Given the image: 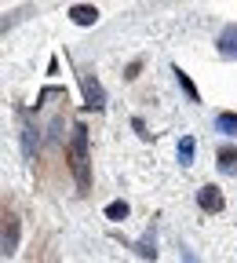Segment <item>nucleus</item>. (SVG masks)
Here are the masks:
<instances>
[{
    "instance_id": "f257e3e1",
    "label": "nucleus",
    "mask_w": 237,
    "mask_h": 263,
    "mask_svg": "<svg viewBox=\"0 0 237 263\" xmlns=\"http://www.w3.org/2000/svg\"><path fill=\"white\" fill-rule=\"evenodd\" d=\"M70 164H73V176L81 190H91V154H88V128L73 124V136H70Z\"/></svg>"
},
{
    "instance_id": "f03ea898",
    "label": "nucleus",
    "mask_w": 237,
    "mask_h": 263,
    "mask_svg": "<svg viewBox=\"0 0 237 263\" xmlns=\"http://www.w3.org/2000/svg\"><path fill=\"white\" fill-rule=\"evenodd\" d=\"M81 88H84L88 110H103V106H106V91H103V84H98L95 77H81Z\"/></svg>"
},
{
    "instance_id": "7ed1b4c3",
    "label": "nucleus",
    "mask_w": 237,
    "mask_h": 263,
    "mask_svg": "<svg viewBox=\"0 0 237 263\" xmlns=\"http://www.w3.org/2000/svg\"><path fill=\"white\" fill-rule=\"evenodd\" d=\"M197 205L205 209V212H219V209H223V194H219L215 186H201V190H197Z\"/></svg>"
},
{
    "instance_id": "20e7f679",
    "label": "nucleus",
    "mask_w": 237,
    "mask_h": 263,
    "mask_svg": "<svg viewBox=\"0 0 237 263\" xmlns=\"http://www.w3.org/2000/svg\"><path fill=\"white\" fill-rule=\"evenodd\" d=\"M219 55L223 59H237V26H226L219 33Z\"/></svg>"
},
{
    "instance_id": "39448f33",
    "label": "nucleus",
    "mask_w": 237,
    "mask_h": 263,
    "mask_svg": "<svg viewBox=\"0 0 237 263\" xmlns=\"http://www.w3.org/2000/svg\"><path fill=\"white\" fill-rule=\"evenodd\" d=\"M70 18H73L77 26H91V22L98 18V8H91V4H73V8H70Z\"/></svg>"
},
{
    "instance_id": "423d86ee",
    "label": "nucleus",
    "mask_w": 237,
    "mask_h": 263,
    "mask_svg": "<svg viewBox=\"0 0 237 263\" xmlns=\"http://www.w3.org/2000/svg\"><path fill=\"white\" fill-rule=\"evenodd\" d=\"M15 245H18V219L8 216V219H4V256H11Z\"/></svg>"
},
{
    "instance_id": "0eeeda50",
    "label": "nucleus",
    "mask_w": 237,
    "mask_h": 263,
    "mask_svg": "<svg viewBox=\"0 0 237 263\" xmlns=\"http://www.w3.org/2000/svg\"><path fill=\"white\" fill-rule=\"evenodd\" d=\"M219 168H223L226 176L237 172V150H233V146H223V150H219Z\"/></svg>"
},
{
    "instance_id": "6e6552de",
    "label": "nucleus",
    "mask_w": 237,
    "mask_h": 263,
    "mask_svg": "<svg viewBox=\"0 0 237 263\" xmlns=\"http://www.w3.org/2000/svg\"><path fill=\"white\" fill-rule=\"evenodd\" d=\"M215 128L223 136H237V114H219L215 117Z\"/></svg>"
},
{
    "instance_id": "1a4fd4ad",
    "label": "nucleus",
    "mask_w": 237,
    "mask_h": 263,
    "mask_svg": "<svg viewBox=\"0 0 237 263\" xmlns=\"http://www.w3.org/2000/svg\"><path fill=\"white\" fill-rule=\"evenodd\" d=\"M175 81H179V88H183V91L190 95V103H201V95H197V88H193V81H190V77H186V73L179 70V66H175Z\"/></svg>"
},
{
    "instance_id": "9d476101",
    "label": "nucleus",
    "mask_w": 237,
    "mask_h": 263,
    "mask_svg": "<svg viewBox=\"0 0 237 263\" xmlns=\"http://www.w3.org/2000/svg\"><path fill=\"white\" fill-rule=\"evenodd\" d=\"M106 219H113V223L128 219V201H110L106 205Z\"/></svg>"
},
{
    "instance_id": "9b49d317",
    "label": "nucleus",
    "mask_w": 237,
    "mask_h": 263,
    "mask_svg": "<svg viewBox=\"0 0 237 263\" xmlns=\"http://www.w3.org/2000/svg\"><path fill=\"white\" fill-rule=\"evenodd\" d=\"M193 154H197V143H193V139H190V136H186V139H179V157H183V161H186V164H190V161H193Z\"/></svg>"
},
{
    "instance_id": "f8f14e48",
    "label": "nucleus",
    "mask_w": 237,
    "mask_h": 263,
    "mask_svg": "<svg viewBox=\"0 0 237 263\" xmlns=\"http://www.w3.org/2000/svg\"><path fill=\"white\" fill-rule=\"evenodd\" d=\"M139 252H143L146 259H153V256H157V249H153V230H150V234H146V238L139 241Z\"/></svg>"
},
{
    "instance_id": "ddd939ff",
    "label": "nucleus",
    "mask_w": 237,
    "mask_h": 263,
    "mask_svg": "<svg viewBox=\"0 0 237 263\" xmlns=\"http://www.w3.org/2000/svg\"><path fill=\"white\" fill-rule=\"evenodd\" d=\"M183 263H201V259H197L193 252H186V249H183Z\"/></svg>"
}]
</instances>
